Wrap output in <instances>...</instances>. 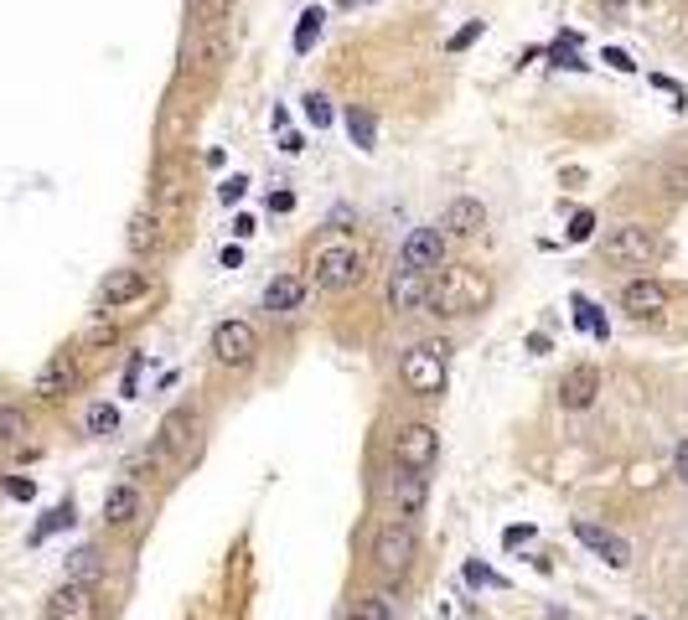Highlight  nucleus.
Segmentation results:
<instances>
[{
	"mask_svg": "<svg viewBox=\"0 0 688 620\" xmlns=\"http://www.w3.org/2000/svg\"><path fill=\"white\" fill-rule=\"evenodd\" d=\"M575 321H580L590 336H606V316H601V310H595L585 295H575Z\"/></svg>",
	"mask_w": 688,
	"mask_h": 620,
	"instance_id": "obj_31",
	"label": "nucleus"
},
{
	"mask_svg": "<svg viewBox=\"0 0 688 620\" xmlns=\"http://www.w3.org/2000/svg\"><path fill=\"white\" fill-rule=\"evenodd\" d=\"M487 300H492V279L476 264H445L430 279V295H425L435 316H476Z\"/></svg>",
	"mask_w": 688,
	"mask_h": 620,
	"instance_id": "obj_1",
	"label": "nucleus"
},
{
	"mask_svg": "<svg viewBox=\"0 0 688 620\" xmlns=\"http://www.w3.org/2000/svg\"><path fill=\"white\" fill-rule=\"evenodd\" d=\"M606 62H611V68H616V73H632V68H637V62H632V57H626V52H616V47H606Z\"/></svg>",
	"mask_w": 688,
	"mask_h": 620,
	"instance_id": "obj_39",
	"label": "nucleus"
},
{
	"mask_svg": "<svg viewBox=\"0 0 688 620\" xmlns=\"http://www.w3.org/2000/svg\"><path fill=\"white\" fill-rule=\"evenodd\" d=\"M99 589L94 584H57L47 595V620H99Z\"/></svg>",
	"mask_w": 688,
	"mask_h": 620,
	"instance_id": "obj_8",
	"label": "nucleus"
},
{
	"mask_svg": "<svg viewBox=\"0 0 688 620\" xmlns=\"http://www.w3.org/2000/svg\"><path fill=\"white\" fill-rule=\"evenodd\" d=\"M301 114L316 124V130H326V124H332V99H326V93H306V99H301Z\"/></svg>",
	"mask_w": 688,
	"mask_h": 620,
	"instance_id": "obj_30",
	"label": "nucleus"
},
{
	"mask_svg": "<svg viewBox=\"0 0 688 620\" xmlns=\"http://www.w3.org/2000/svg\"><path fill=\"white\" fill-rule=\"evenodd\" d=\"M140 295H151V274H145V269H109L99 279V305L104 310H125Z\"/></svg>",
	"mask_w": 688,
	"mask_h": 620,
	"instance_id": "obj_9",
	"label": "nucleus"
},
{
	"mask_svg": "<svg viewBox=\"0 0 688 620\" xmlns=\"http://www.w3.org/2000/svg\"><path fill=\"white\" fill-rule=\"evenodd\" d=\"M404 269H420V274L445 269V233L440 228H414L404 238Z\"/></svg>",
	"mask_w": 688,
	"mask_h": 620,
	"instance_id": "obj_12",
	"label": "nucleus"
},
{
	"mask_svg": "<svg viewBox=\"0 0 688 620\" xmlns=\"http://www.w3.org/2000/svg\"><path fill=\"white\" fill-rule=\"evenodd\" d=\"M244 192H249V181H244V176H228V181H223V202H228V207H233V202H244Z\"/></svg>",
	"mask_w": 688,
	"mask_h": 620,
	"instance_id": "obj_36",
	"label": "nucleus"
},
{
	"mask_svg": "<svg viewBox=\"0 0 688 620\" xmlns=\"http://www.w3.org/2000/svg\"><path fill=\"white\" fill-rule=\"evenodd\" d=\"M590 228H595V217H590V212H575V223H570V243H585V238H590Z\"/></svg>",
	"mask_w": 688,
	"mask_h": 620,
	"instance_id": "obj_37",
	"label": "nucleus"
},
{
	"mask_svg": "<svg viewBox=\"0 0 688 620\" xmlns=\"http://www.w3.org/2000/svg\"><path fill=\"white\" fill-rule=\"evenodd\" d=\"M673 476L688 486V440H678V445H673Z\"/></svg>",
	"mask_w": 688,
	"mask_h": 620,
	"instance_id": "obj_38",
	"label": "nucleus"
},
{
	"mask_svg": "<svg viewBox=\"0 0 688 620\" xmlns=\"http://www.w3.org/2000/svg\"><path fill=\"white\" fill-rule=\"evenodd\" d=\"M63 574H68V584H94V589H99V579H104V553H99L94 543L73 548V553L63 558Z\"/></svg>",
	"mask_w": 688,
	"mask_h": 620,
	"instance_id": "obj_21",
	"label": "nucleus"
},
{
	"mask_svg": "<svg viewBox=\"0 0 688 620\" xmlns=\"http://www.w3.org/2000/svg\"><path fill=\"white\" fill-rule=\"evenodd\" d=\"M238 264H244V248L228 243V248H223V269H238Z\"/></svg>",
	"mask_w": 688,
	"mask_h": 620,
	"instance_id": "obj_41",
	"label": "nucleus"
},
{
	"mask_svg": "<svg viewBox=\"0 0 688 620\" xmlns=\"http://www.w3.org/2000/svg\"><path fill=\"white\" fill-rule=\"evenodd\" d=\"M213 357L223 367H249L259 357V331L249 321H218L213 326Z\"/></svg>",
	"mask_w": 688,
	"mask_h": 620,
	"instance_id": "obj_7",
	"label": "nucleus"
},
{
	"mask_svg": "<svg viewBox=\"0 0 688 620\" xmlns=\"http://www.w3.org/2000/svg\"><path fill=\"white\" fill-rule=\"evenodd\" d=\"M114 429H119V409H114V403H94V409H88V434L109 440Z\"/></svg>",
	"mask_w": 688,
	"mask_h": 620,
	"instance_id": "obj_27",
	"label": "nucleus"
},
{
	"mask_svg": "<svg viewBox=\"0 0 688 620\" xmlns=\"http://www.w3.org/2000/svg\"><path fill=\"white\" fill-rule=\"evenodd\" d=\"M487 228V207L476 202V197H456L451 207L440 212V233L445 238H471V233H482Z\"/></svg>",
	"mask_w": 688,
	"mask_h": 620,
	"instance_id": "obj_15",
	"label": "nucleus"
},
{
	"mask_svg": "<svg viewBox=\"0 0 688 620\" xmlns=\"http://www.w3.org/2000/svg\"><path fill=\"white\" fill-rule=\"evenodd\" d=\"M347 135L357 150H373V114L368 109H347Z\"/></svg>",
	"mask_w": 688,
	"mask_h": 620,
	"instance_id": "obj_26",
	"label": "nucleus"
},
{
	"mask_svg": "<svg viewBox=\"0 0 688 620\" xmlns=\"http://www.w3.org/2000/svg\"><path fill=\"white\" fill-rule=\"evenodd\" d=\"M425 295H430V274H420V269L388 274V310H420Z\"/></svg>",
	"mask_w": 688,
	"mask_h": 620,
	"instance_id": "obj_17",
	"label": "nucleus"
},
{
	"mask_svg": "<svg viewBox=\"0 0 688 620\" xmlns=\"http://www.w3.org/2000/svg\"><path fill=\"white\" fill-rule=\"evenodd\" d=\"M414 548H420V538H414L409 517H388L378 533H373V564L383 574H404L414 564Z\"/></svg>",
	"mask_w": 688,
	"mask_h": 620,
	"instance_id": "obj_5",
	"label": "nucleus"
},
{
	"mask_svg": "<svg viewBox=\"0 0 688 620\" xmlns=\"http://www.w3.org/2000/svg\"><path fill=\"white\" fill-rule=\"evenodd\" d=\"M352 620H394V605H388V595H363L352 605Z\"/></svg>",
	"mask_w": 688,
	"mask_h": 620,
	"instance_id": "obj_28",
	"label": "nucleus"
},
{
	"mask_svg": "<svg viewBox=\"0 0 688 620\" xmlns=\"http://www.w3.org/2000/svg\"><path fill=\"white\" fill-rule=\"evenodd\" d=\"M140 512H145V496H140L135 481L109 486V496H104V522H109V527H130Z\"/></svg>",
	"mask_w": 688,
	"mask_h": 620,
	"instance_id": "obj_19",
	"label": "nucleus"
},
{
	"mask_svg": "<svg viewBox=\"0 0 688 620\" xmlns=\"http://www.w3.org/2000/svg\"><path fill=\"white\" fill-rule=\"evenodd\" d=\"M523 538H533V527H507V533H502V543H507V548H518Z\"/></svg>",
	"mask_w": 688,
	"mask_h": 620,
	"instance_id": "obj_40",
	"label": "nucleus"
},
{
	"mask_svg": "<svg viewBox=\"0 0 688 620\" xmlns=\"http://www.w3.org/2000/svg\"><path fill=\"white\" fill-rule=\"evenodd\" d=\"M316 285L321 290H332V295H342V290H352V285H363V274H368V254L357 243H326V248H316Z\"/></svg>",
	"mask_w": 688,
	"mask_h": 620,
	"instance_id": "obj_3",
	"label": "nucleus"
},
{
	"mask_svg": "<svg viewBox=\"0 0 688 620\" xmlns=\"http://www.w3.org/2000/svg\"><path fill=\"white\" fill-rule=\"evenodd\" d=\"M156 238H161V223H156V212H135V217H130V233H125L130 254H145V248H156Z\"/></svg>",
	"mask_w": 688,
	"mask_h": 620,
	"instance_id": "obj_22",
	"label": "nucleus"
},
{
	"mask_svg": "<svg viewBox=\"0 0 688 620\" xmlns=\"http://www.w3.org/2000/svg\"><path fill=\"white\" fill-rule=\"evenodd\" d=\"M187 6H192V21H197V26H223L228 11H233V0H187Z\"/></svg>",
	"mask_w": 688,
	"mask_h": 620,
	"instance_id": "obj_25",
	"label": "nucleus"
},
{
	"mask_svg": "<svg viewBox=\"0 0 688 620\" xmlns=\"http://www.w3.org/2000/svg\"><path fill=\"white\" fill-rule=\"evenodd\" d=\"M663 181H668L673 197H688V155H678V161L663 166Z\"/></svg>",
	"mask_w": 688,
	"mask_h": 620,
	"instance_id": "obj_33",
	"label": "nucleus"
},
{
	"mask_svg": "<svg viewBox=\"0 0 688 620\" xmlns=\"http://www.w3.org/2000/svg\"><path fill=\"white\" fill-rule=\"evenodd\" d=\"M301 300H306V279H295V274H275L264 285V310L269 316H295Z\"/></svg>",
	"mask_w": 688,
	"mask_h": 620,
	"instance_id": "obj_20",
	"label": "nucleus"
},
{
	"mask_svg": "<svg viewBox=\"0 0 688 620\" xmlns=\"http://www.w3.org/2000/svg\"><path fill=\"white\" fill-rule=\"evenodd\" d=\"M476 37H482V21H466V26L456 31V37H451V52H466Z\"/></svg>",
	"mask_w": 688,
	"mask_h": 620,
	"instance_id": "obj_35",
	"label": "nucleus"
},
{
	"mask_svg": "<svg viewBox=\"0 0 688 620\" xmlns=\"http://www.w3.org/2000/svg\"><path fill=\"white\" fill-rule=\"evenodd\" d=\"M321 26H326V11H321V6H306V11H301V26H295V52H311V42L321 37Z\"/></svg>",
	"mask_w": 688,
	"mask_h": 620,
	"instance_id": "obj_24",
	"label": "nucleus"
},
{
	"mask_svg": "<svg viewBox=\"0 0 688 620\" xmlns=\"http://www.w3.org/2000/svg\"><path fill=\"white\" fill-rule=\"evenodd\" d=\"M595 398H601V367L580 362V367L564 372V383H559V403H564V409H590Z\"/></svg>",
	"mask_w": 688,
	"mask_h": 620,
	"instance_id": "obj_13",
	"label": "nucleus"
},
{
	"mask_svg": "<svg viewBox=\"0 0 688 620\" xmlns=\"http://www.w3.org/2000/svg\"><path fill=\"white\" fill-rule=\"evenodd\" d=\"M26 440V409L0 403V445H21Z\"/></svg>",
	"mask_w": 688,
	"mask_h": 620,
	"instance_id": "obj_23",
	"label": "nucleus"
},
{
	"mask_svg": "<svg viewBox=\"0 0 688 620\" xmlns=\"http://www.w3.org/2000/svg\"><path fill=\"white\" fill-rule=\"evenodd\" d=\"M6 496H11V502H32V496H37V486L26 481V476H6Z\"/></svg>",
	"mask_w": 688,
	"mask_h": 620,
	"instance_id": "obj_34",
	"label": "nucleus"
},
{
	"mask_svg": "<svg viewBox=\"0 0 688 620\" xmlns=\"http://www.w3.org/2000/svg\"><path fill=\"white\" fill-rule=\"evenodd\" d=\"M575 538L595 553V558H606V564L611 569H626V564H632V543H626V538H616L611 533V527H595V522H575Z\"/></svg>",
	"mask_w": 688,
	"mask_h": 620,
	"instance_id": "obj_11",
	"label": "nucleus"
},
{
	"mask_svg": "<svg viewBox=\"0 0 688 620\" xmlns=\"http://www.w3.org/2000/svg\"><path fill=\"white\" fill-rule=\"evenodd\" d=\"M606 264H621V269H647L657 254H663V238H657V228L647 223H621L606 243H601Z\"/></svg>",
	"mask_w": 688,
	"mask_h": 620,
	"instance_id": "obj_4",
	"label": "nucleus"
},
{
	"mask_svg": "<svg viewBox=\"0 0 688 620\" xmlns=\"http://www.w3.org/2000/svg\"><path fill=\"white\" fill-rule=\"evenodd\" d=\"M78 388V362L68 357V352H57L42 372H37V378H32V393L37 398H68Z\"/></svg>",
	"mask_w": 688,
	"mask_h": 620,
	"instance_id": "obj_14",
	"label": "nucleus"
},
{
	"mask_svg": "<svg viewBox=\"0 0 688 620\" xmlns=\"http://www.w3.org/2000/svg\"><path fill=\"white\" fill-rule=\"evenodd\" d=\"M388 502H394L399 517H414L430 502V481L420 471H394V476H388Z\"/></svg>",
	"mask_w": 688,
	"mask_h": 620,
	"instance_id": "obj_16",
	"label": "nucleus"
},
{
	"mask_svg": "<svg viewBox=\"0 0 688 620\" xmlns=\"http://www.w3.org/2000/svg\"><path fill=\"white\" fill-rule=\"evenodd\" d=\"M621 305L632 321H657L668 310V285L663 279H632V285L621 290Z\"/></svg>",
	"mask_w": 688,
	"mask_h": 620,
	"instance_id": "obj_10",
	"label": "nucleus"
},
{
	"mask_svg": "<svg viewBox=\"0 0 688 620\" xmlns=\"http://www.w3.org/2000/svg\"><path fill=\"white\" fill-rule=\"evenodd\" d=\"M394 460H399V471H430V465L440 460V429L430 424H404L394 434Z\"/></svg>",
	"mask_w": 688,
	"mask_h": 620,
	"instance_id": "obj_6",
	"label": "nucleus"
},
{
	"mask_svg": "<svg viewBox=\"0 0 688 620\" xmlns=\"http://www.w3.org/2000/svg\"><path fill=\"white\" fill-rule=\"evenodd\" d=\"M63 527H73V502H63V507H52L42 522H37V533H32V543H42L47 533H63Z\"/></svg>",
	"mask_w": 688,
	"mask_h": 620,
	"instance_id": "obj_29",
	"label": "nucleus"
},
{
	"mask_svg": "<svg viewBox=\"0 0 688 620\" xmlns=\"http://www.w3.org/2000/svg\"><path fill=\"white\" fill-rule=\"evenodd\" d=\"M192 434H197V419H192V409H171V414L161 419L156 450H161V455H192Z\"/></svg>",
	"mask_w": 688,
	"mask_h": 620,
	"instance_id": "obj_18",
	"label": "nucleus"
},
{
	"mask_svg": "<svg viewBox=\"0 0 688 620\" xmlns=\"http://www.w3.org/2000/svg\"><path fill=\"white\" fill-rule=\"evenodd\" d=\"M466 584H476V589H507V579L497 569H487V564H476V558L466 564Z\"/></svg>",
	"mask_w": 688,
	"mask_h": 620,
	"instance_id": "obj_32",
	"label": "nucleus"
},
{
	"mask_svg": "<svg viewBox=\"0 0 688 620\" xmlns=\"http://www.w3.org/2000/svg\"><path fill=\"white\" fill-rule=\"evenodd\" d=\"M445 357L451 347L445 341H414V347L399 357V378L414 398H440L445 393Z\"/></svg>",
	"mask_w": 688,
	"mask_h": 620,
	"instance_id": "obj_2",
	"label": "nucleus"
},
{
	"mask_svg": "<svg viewBox=\"0 0 688 620\" xmlns=\"http://www.w3.org/2000/svg\"><path fill=\"white\" fill-rule=\"evenodd\" d=\"M269 207H275V212H290V207H295V197H290V192H275V197H269Z\"/></svg>",
	"mask_w": 688,
	"mask_h": 620,
	"instance_id": "obj_43",
	"label": "nucleus"
},
{
	"mask_svg": "<svg viewBox=\"0 0 688 620\" xmlns=\"http://www.w3.org/2000/svg\"><path fill=\"white\" fill-rule=\"evenodd\" d=\"M88 341H94V347H104V341H114V326H88Z\"/></svg>",
	"mask_w": 688,
	"mask_h": 620,
	"instance_id": "obj_42",
	"label": "nucleus"
}]
</instances>
